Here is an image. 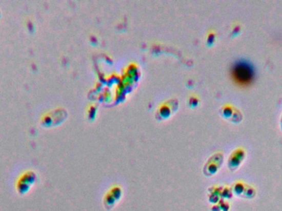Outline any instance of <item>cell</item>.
Listing matches in <instances>:
<instances>
[{
	"mask_svg": "<svg viewBox=\"0 0 282 211\" xmlns=\"http://www.w3.org/2000/svg\"><path fill=\"white\" fill-rule=\"evenodd\" d=\"M231 77L238 85H250L254 80V67L249 61L239 60L232 66Z\"/></svg>",
	"mask_w": 282,
	"mask_h": 211,
	"instance_id": "6da1fadb",
	"label": "cell"
}]
</instances>
